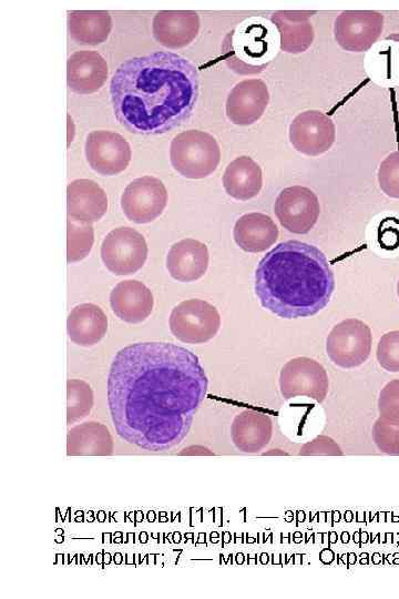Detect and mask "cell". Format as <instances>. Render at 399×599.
I'll return each mask as SVG.
<instances>
[{"mask_svg": "<svg viewBox=\"0 0 399 599\" xmlns=\"http://www.w3.org/2000/svg\"><path fill=\"white\" fill-rule=\"evenodd\" d=\"M66 328L69 337L74 344L84 347L92 346L106 334L108 317L100 306L83 303L70 312Z\"/></svg>", "mask_w": 399, "mask_h": 599, "instance_id": "cb8c5ba5", "label": "cell"}, {"mask_svg": "<svg viewBox=\"0 0 399 599\" xmlns=\"http://www.w3.org/2000/svg\"><path fill=\"white\" fill-rule=\"evenodd\" d=\"M277 454H279V455H288L285 451H279V453L274 451V449H272L270 451L264 453V455H277Z\"/></svg>", "mask_w": 399, "mask_h": 599, "instance_id": "8d00e7d4", "label": "cell"}, {"mask_svg": "<svg viewBox=\"0 0 399 599\" xmlns=\"http://www.w3.org/2000/svg\"><path fill=\"white\" fill-rule=\"evenodd\" d=\"M223 186L235 200H250L262 190V169L250 156H238L227 165L223 174Z\"/></svg>", "mask_w": 399, "mask_h": 599, "instance_id": "d4e9b609", "label": "cell"}, {"mask_svg": "<svg viewBox=\"0 0 399 599\" xmlns=\"http://www.w3.org/2000/svg\"><path fill=\"white\" fill-rule=\"evenodd\" d=\"M334 290L335 277L325 254L296 240L267 252L255 272L260 305L283 318L316 315L327 306Z\"/></svg>", "mask_w": 399, "mask_h": 599, "instance_id": "3957f363", "label": "cell"}, {"mask_svg": "<svg viewBox=\"0 0 399 599\" xmlns=\"http://www.w3.org/2000/svg\"><path fill=\"white\" fill-rule=\"evenodd\" d=\"M273 436L270 417L259 410L245 409L235 416L231 425V438L235 447L248 454L262 451Z\"/></svg>", "mask_w": 399, "mask_h": 599, "instance_id": "7402d4cb", "label": "cell"}, {"mask_svg": "<svg viewBox=\"0 0 399 599\" xmlns=\"http://www.w3.org/2000/svg\"><path fill=\"white\" fill-rule=\"evenodd\" d=\"M336 139V126L330 116L318 110L298 113L289 125V141L296 151L317 156L327 152Z\"/></svg>", "mask_w": 399, "mask_h": 599, "instance_id": "4fadbf2b", "label": "cell"}, {"mask_svg": "<svg viewBox=\"0 0 399 599\" xmlns=\"http://www.w3.org/2000/svg\"><path fill=\"white\" fill-rule=\"evenodd\" d=\"M278 233L274 220L258 212L242 215L236 221L233 230L235 243L248 253L266 251L275 244Z\"/></svg>", "mask_w": 399, "mask_h": 599, "instance_id": "603a6c76", "label": "cell"}, {"mask_svg": "<svg viewBox=\"0 0 399 599\" xmlns=\"http://www.w3.org/2000/svg\"><path fill=\"white\" fill-rule=\"evenodd\" d=\"M277 43L279 45L273 23L262 18H250L226 33L221 45L222 57L237 74H258L273 61Z\"/></svg>", "mask_w": 399, "mask_h": 599, "instance_id": "277c9868", "label": "cell"}, {"mask_svg": "<svg viewBox=\"0 0 399 599\" xmlns=\"http://www.w3.org/2000/svg\"><path fill=\"white\" fill-rule=\"evenodd\" d=\"M370 327L357 318H346L335 325L326 339V352L330 361L341 368L362 365L371 353Z\"/></svg>", "mask_w": 399, "mask_h": 599, "instance_id": "52a82bcc", "label": "cell"}, {"mask_svg": "<svg viewBox=\"0 0 399 599\" xmlns=\"http://www.w3.org/2000/svg\"><path fill=\"white\" fill-rule=\"evenodd\" d=\"M379 365L391 373H399V331L383 334L376 352Z\"/></svg>", "mask_w": 399, "mask_h": 599, "instance_id": "d6a6232c", "label": "cell"}, {"mask_svg": "<svg viewBox=\"0 0 399 599\" xmlns=\"http://www.w3.org/2000/svg\"><path fill=\"white\" fill-rule=\"evenodd\" d=\"M397 294H398V297H399V281L397 283Z\"/></svg>", "mask_w": 399, "mask_h": 599, "instance_id": "74e56055", "label": "cell"}, {"mask_svg": "<svg viewBox=\"0 0 399 599\" xmlns=\"http://www.w3.org/2000/svg\"><path fill=\"white\" fill-rule=\"evenodd\" d=\"M208 380L198 357L164 342L135 343L114 356L108 404L116 434L149 451H165L188 434Z\"/></svg>", "mask_w": 399, "mask_h": 599, "instance_id": "6da1fadb", "label": "cell"}, {"mask_svg": "<svg viewBox=\"0 0 399 599\" xmlns=\"http://www.w3.org/2000/svg\"><path fill=\"white\" fill-rule=\"evenodd\" d=\"M371 435L380 453L399 456V419L379 416L372 426Z\"/></svg>", "mask_w": 399, "mask_h": 599, "instance_id": "4dcf8cb0", "label": "cell"}, {"mask_svg": "<svg viewBox=\"0 0 399 599\" xmlns=\"http://www.w3.org/2000/svg\"><path fill=\"white\" fill-rule=\"evenodd\" d=\"M147 244L143 235L129 226H120L106 234L101 245V258L115 275L137 272L147 257Z\"/></svg>", "mask_w": 399, "mask_h": 599, "instance_id": "9c48e42d", "label": "cell"}, {"mask_svg": "<svg viewBox=\"0 0 399 599\" xmlns=\"http://www.w3.org/2000/svg\"><path fill=\"white\" fill-rule=\"evenodd\" d=\"M382 29V13L375 10H346L335 19L334 35L344 50L364 52L376 44Z\"/></svg>", "mask_w": 399, "mask_h": 599, "instance_id": "8fae6325", "label": "cell"}, {"mask_svg": "<svg viewBox=\"0 0 399 599\" xmlns=\"http://www.w3.org/2000/svg\"><path fill=\"white\" fill-rule=\"evenodd\" d=\"M379 242L385 247H396L399 243V232L397 231V227L392 225L382 227V232L380 231L379 234Z\"/></svg>", "mask_w": 399, "mask_h": 599, "instance_id": "d590c367", "label": "cell"}, {"mask_svg": "<svg viewBox=\"0 0 399 599\" xmlns=\"http://www.w3.org/2000/svg\"><path fill=\"white\" fill-rule=\"evenodd\" d=\"M315 13V10H277L270 16L282 51L298 54L310 48L315 37L310 18Z\"/></svg>", "mask_w": 399, "mask_h": 599, "instance_id": "e0dca14e", "label": "cell"}, {"mask_svg": "<svg viewBox=\"0 0 399 599\" xmlns=\"http://www.w3.org/2000/svg\"><path fill=\"white\" fill-rule=\"evenodd\" d=\"M68 424L86 417L93 406V393L88 383L81 379L68 380Z\"/></svg>", "mask_w": 399, "mask_h": 599, "instance_id": "f546056e", "label": "cell"}, {"mask_svg": "<svg viewBox=\"0 0 399 599\" xmlns=\"http://www.w3.org/2000/svg\"><path fill=\"white\" fill-rule=\"evenodd\" d=\"M367 69L379 83L399 84V33H392L375 44L367 58Z\"/></svg>", "mask_w": 399, "mask_h": 599, "instance_id": "83f0119b", "label": "cell"}, {"mask_svg": "<svg viewBox=\"0 0 399 599\" xmlns=\"http://www.w3.org/2000/svg\"><path fill=\"white\" fill-rule=\"evenodd\" d=\"M278 382L285 399L305 396L321 403L329 389L326 369L319 362L307 356L289 359L282 367Z\"/></svg>", "mask_w": 399, "mask_h": 599, "instance_id": "ba28073f", "label": "cell"}, {"mask_svg": "<svg viewBox=\"0 0 399 599\" xmlns=\"http://www.w3.org/2000/svg\"><path fill=\"white\" fill-rule=\"evenodd\" d=\"M209 262L207 246L195 238H184L174 243L166 255V268L170 275L180 282H193L201 278Z\"/></svg>", "mask_w": 399, "mask_h": 599, "instance_id": "44dd1931", "label": "cell"}, {"mask_svg": "<svg viewBox=\"0 0 399 599\" xmlns=\"http://www.w3.org/2000/svg\"><path fill=\"white\" fill-rule=\"evenodd\" d=\"M378 182L386 195L392 199H399V151L390 153L380 163Z\"/></svg>", "mask_w": 399, "mask_h": 599, "instance_id": "1f68e13d", "label": "cell"}, {"mask_svg": "<svg viewBox=\"0 0 399 599\" xmlns=\"http://www.w3.org/2000/svg\"><path fill=\"white\" fill-rule=\"evenodd\" d=\"M379 416L399 419V379L387 383L379 393Z\"/></svg>", "mask_w": 399, "mask_h": 599, "instance_id": "836d02e7", "label": "cell"}, {"mask_svg": "<svg viewBox=\"0 0 399 599\" xmlns=\"http://www.w3.org/2000/svg\"><path fill=\"white\" fill-rule=\"evenodd\" d=\"M85 156L91 169L99 174L116 175L127 167L132 152L121 134L98 130L86 136Z\"/></svg>", "mask_w": 399, "mask_h": 599, "instance_id": "5bb4252c", "label": "cell"}, {"mask_svg": "<svg viewBox=\"0 0 399 599\" xmlns=\"http://www.w3.org/2000/svg\"><path fill=\"white\" fill-rule=\"evenodd\" d=\"M108 211V196L94 181L78 179L66 187V212L74 221L92 224Z\"/></svg>", "mask_w": 399, "mask_h": 599, "instance_id": "d6986e66", "label": "cell"}, {"mask_svg": "<svg viewBox=\"0 0 399 599\" xmlns=\"http://www.w3.org/2000/svg\"><path fill=\"white\" fill-rule=\"evenodd\" d=\"M66 233L68 263L82 261L89 255L94 243V230L92 224L78 222L69 217Z\"/></svg>", "mask_w": 399, "mask_h": 599, "instance_id": "f1b7e54d", "label": "cell"}, {"mask_svg": "<svg viewBox=\"0 0 399 599\" xmlns=\"http://www.w3.org/2000/svg\"><path fill=\"white\" fill-rule=\"evenodd\" d=\"M168 325L172 334L187 344H203L212 339L221 327L217 308L200 298L177 304L171 312Z\"/></svg>", "mask_w": 399, "mask_h": 599, "instance_id": "8992f818", "label": "cell"}, {"mask_svg": "<svg viewBox=\"0 0 399 599\" xmlns=\"http://www.w3.org/2000/svg\"><path fill=\"white\" fill-rule=\"evenodd\" d=\"M200 94L196 67L173 52H154L122 62L110 82L115 119L127 131L165 133L188 119Z\"/></svg>", "mask_w": 399, "mask_h": 599, "instance_id": "7a4b0ae2", "label": "cell"}, {"mask_svg": "<svg viewBox=\"0 0 399 599\" xmlns=\"http://www.w3.org/2000/svg\"><path fill=\"white\" fill-rule=\"evenodd\" d=\"M170 161L182 176L204 179L217 169L221 149L212 134L201 130H187L176 134L171 141Z\"/></svg>", "mask_w": 399, "mask_h": 599, "instance_id": "5b68a950", "label": "cell"}, {"mask_svg": "<svg viewBox=\"0 0 399 599\" xmlns=\"http://www.w3.org/2000/svg\"><path fill=\"white\" fill-rule=\"evenodd\" d=\"M167 203L164 183L145 175L130 182L121 195V207L125 216L134 223L145 224L157 219Z\"/></svg>", "mask_w": 399, "mask_h": 599, "instance_id": "7c38bea8", "label": "cell"}, {"mask_svg": "<svg viewBox=\"0 0 399 599\" xmlns=\"http://www.w3.org/2000/svg\"><path fill=\"white\" fill-rule=\"evenodd\" d=\"M113 313L130 324L145 321L152 313L154 300L150 288L142 282L126 280L117 283L110 293Z\"/></svg>", "mask_w": 399, "mask_h": 599, "instance_id": "ffe728a7", "label": "cell"}, {"mask_svg": "<svg viewBox=\"0 0 399 599\" xmlns=\"http://www.w3.org/2000/svg\"><path fill=\"white\" fill-rule=\"evenodd\" d=\"M269 102L266 83L260 79L238 82L226 99V115L236 125H250L260 119Z\"/></svg>", "mask_w": 399, "mask_h": 599, "instance_id": "9a60e30c", "label": "cell"}, {"mask_svg": "<svg viewBox=\"0 0 399 599\" xmlns=\"http://www.w3.org/2000/svg\"><path fill=\"white\" fill-rule=\"evenodd\" d=\"M274 212L284 229L295 234H306L318 221L320 204L310 189L293 185L280 191Z\"/></svg>", "mask_w": 399, "mask_h": 599, "instance_id": "30bf717a", "label": "cell"}, {"mask_svg": "<svg viewBox=\"0 0 399 599\" xmlns=\"http://www.w3.org/2000/svg\"><path fill=\"white\" fill-rule=\"evenodd\" d=\"M108 73L105 59L93 50L76 51L66 62L68 87L78 94H91L100 90Z\"/></svg>", "mask_w": 399, "mask_h": 599, "instance_id": "ac0fdd59", "label": "cell"}, {"mask_svg": "<svg viewBox=\"0 0 399 599\" xmlns=\"http://www.w3.org/2000/svg\"><path fill=\"white\" fill-rule=\"evenodd\" d=\"M70 37L79 44L104 42L112 30V18L105 10H73L68 16Z\"/></svg>", "mask_w": 399, "mask_h": 599, "instance_id": "484cf974", "label": "cell"}, {"mask_svg": "<svg viewBox=\"0 0 399 599\" xmlns=\"http://www.w3.org/2000/svg\"><path fill=\"white\" fill-rule=\"evenodd\" d=\"M299 456H342L340 446L329 436L318 435L304 444L298 451Z\"/></svg>", "mask_w": 399, "mask_h": 599, "instance_id": "e575fe53", "label": "cell"}, {"mask_svg": "<svg viewBox=\"0 0 399 599\" xmlns=\"http://www.w3.org/2000/svg\"><path fill=\"white\" fill-rule=\"evenodd\" d=\"M200 17L193 10H161L152 22L154 39L168 49L188 45L198 34Z\"/></svg>", "mask_w": 399, "mask_h": 599, "instance_id": "2e32d148", "label": "cell"}, {"mask_svg": "<svg viewBox=\"0 0 399 599\" xmlns=\"http://www.w3.org/2000/svg\"><path fill=\"white\" fill-rule=\"evenodd\" d=\"M66 450L68 455H111L113 439L103 424L85 422L69 430Z\"/></svg>", "mask_w": 399, "mask_h": 599, "instance_id": "4316f807", "label": "cell"}]
</instances>
